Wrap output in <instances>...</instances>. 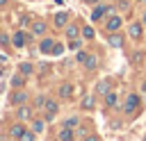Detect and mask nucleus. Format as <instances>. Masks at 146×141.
<instances>
[{"label": "nucleus", "mask_w": 146, "mask_h": 141, "mask_svg": "<svg viewBox=\"0 0 146 141\" xmlns=\"http://www.w3.org/2000/svg\"><path fill=\"white\" fill-rule=\"evenodd\" d=\"M137 107H139V96L130 93V96H128V100H125V105H123V111L128 114V111H135Z\"/></svg>", "instance_id": "obj_1"}, {"label": "nucleus", "mask_w": 146, "mask_h": 141, "mask_svg": "<svg viewBox=\"0 0 146 141\" xmlns=\"http://www.w3.org/2000/svg\"><path fill=\"white\" fill-rule=\"evenodd\" d=\"M25 132H27V130H25V127H23L21 123H14V125L9 127V136H11V139H21V136H23Z\"/></svg>", "instance_id": "obj_2"}, {"label": "nucleus", "mask_w": 146, "mask_h": 141, "mask_svg": "<svg viewBox=\"0 0 146 141\" xmlns=\"http://www.w3.org/2000/svg\"><path fill=\"white\" fill-rule=\"evenodd\" d=\"M107 11H112V9H110V7H105V5H98V7L91 11V20H100Z\"/></svg>", "instance_id": "obj_3"}, {"label": "nucleus", "mask_w": 146, "mask_h": 141, "mask_svg": "<svg viewBox=\"0 0 146 141\" xmlns=\"http://www.w3.org/2000/svg\"><path fill=\"white\" fill-rule=\"evenodd\" d=\"M107 43H110L112 48H121V45H123V36L116 34V32H112V34L107 36Z\"/></svg>", "instance_id": "obj_4"}, {"label": "nucleus", "mask_w": 146, "mask_h": 141, "mask_svg": "<svg viewBox=\"0 0 146 141\" xmlns=\"http://www.w3.org/2000/svg\"><path fill=\"white\" fill-rule=\"evenodd\" d=\"M39 50L46 52V55H52V50H55V41H52V39H43L41 45H39Z\"/></svg>", "instance_id": "obj_5"}, {"label": "nucleus", "mask_w": 146, "mask_h": 141, "mask_svg": "<svg viewBox=\"0 0 146 141\" xmlns=\"http://www.w3.org/2000/svg\"><path fill=\"white\" fill-rule=\"evenodd\" d=\"M30 116H32L30 107H23V105H21V107L16 109V118H18V121H30Z\"/></svg>", "instance_id": "obj_6"}, {"label": "nucleus", "mask_w": 146, "mask_h": 141, "mask_svg": "<svg viewBox=\"0 0 146 141\" xmlns=\"http://www.w3.org/2000/svg\"><path fill=\"white\" fill-rule=\"evenodd\" d=\"M119 27H121V18H119V16H110V18H107V30H110V32H116Z\"/></svg>", "instance_id": "obj_7"}, {"label": "nucleus", "mask_w": 146, "mask_h": 141, "mask_svg": "<svg viewBox=\"0 0 146 141\" xmlns=\"http://www.w3.org/2000/svg\"><path fill=\"white\" fill-rule=\"evenodd\" d=\"M43 32H46V23H43V20H34V23H32V34H34V36H41Z\"/></svg>", "instance_id": "obj_8"}, {"label": "nucleus", "mask_w": 146, "mask_h": 141, "mask_svg": "<svg viewBox=\"0 0 146 141\" xmlns=\"http://www.w3.org/2000/svg\"><path fill=\"white\" fill-rule=\"evenodd\" d=\"M73 139H75L73 127H64V130L59 132V141H73Z\"/></svg>", "instance_id": "obj_9"}, {"label": "nucleus", "mask_w": 146, "mask_h": 141, "mask_svg": "<svg viewBox=\"0 0 146 141\" xmlns=\"http://www.w3.org/2000/svg\"><path fill=\"white\" fill-rule=\"evenodd\" d=\"M128 32H130L132 39H141V23H132V25L128 27Z\"/></svg>", "instance_id": "obj_10"}, {"label": "nucleus", "mask_w": 146, "mask_h": 141, "mask_svg": "<svg viewBox=\"0 0 146 141\" xmlns=\"http://www.w3.org/2000/svg\"><path fill=\"white\" fill-rule=\"evenodd\" d=\"M11 43H14V48H23L25 45V34L18 30L16 34H14V39H11Z\"/></svg>", "instance_id": "obj_11"}, {"label": "nucleus", "mask_w": 146, "mask_h": 141, "mask_svg": "<svg viewBox=\"0 0 146 141\" xmlns=\"http://www.w3.org/2000/svg\"><path fill=\"white\" fill-rule=\"evenodd\" d=\"M66 23H68V14H66V11H59V14L55 16V25H57V27H64Z\"/></svg>", "instance_id": "obj_12"}, {"label": "nucleus", "mask_w": 146, "mask_h": 141, "mask_svg": "<svg viewBox=\"0 0 146 141\" xmlns=\"http://www.w3.org/2000/svg\"><path fill=\"white\" fill-rule=\"evenodd\" d=\"M59 96L62 98H71L73 96V84H62L59 86Z\"/></svg>", "instance_id": "obj_13"}, {"label": "nucleus", "mask_w": 146, "mask_h": 141, "mask_svg": "<svg viewBox=\"0 0 146 141\" xmlns=\"http://www.w3.org/2000/svg\"><path fill=\"white\" fill-rule=\"evenodd\" d=\"M25 100H27V96H25L23 91H16V93L11 96V102H14V105H23Z\"/></svg>", "instance_id": "obj_14"}, {"label": "nucleus", "mask_w": 146, "mask_h": 141, "mask_svg": "<svg viewBox=\"0 0 146 141\" xmlns=\"http://www.w3.org/2000/svg\"><path fill=\"white\" fill-rule=\"evenodd\" d=\"M55 114H57V105H55L52 100H48V102H46V116H48V118H52Z\"/></svg>", "instance_id": "obj_15"}, {"label": "nucleus", "mask_w": 146, "mask_h": 141, "mask_svg": "<svg viewBox=\"0 0 146 141\" xmlns=\"http://www.w3.org/2000/svg\"><path fill=\"white\" fill-rule=\"evenodd\" d=\"M78 34H80V32H78L75 25H68V27H66V36H68V39H78Z\"/></svg>", "instance_id": "obj_16"}, {"label": "nucleus", "mask_w": 146, "mask_h": 141, "mask_svg": "<svg viewBox=\"0 0 146 141\" xmlns=\"http://www.w3.org/2000/svg\"><path fill=\"white\" fill-rule=\"evenodd\" d=\"M82 107L84 109H94V96H84L82 98Z\"/></svg>", "instance_id": "obj_17"}, {"label": "nucleus", "mask_w": 146, "mask_h": 141, "mask_svg": "<svg viewBox=\"0 0 146 141\" xmlns=\"http://www.w3.org/2000/svg\"><path fill=\"white\" fill-rule=\"evenodd\" d=\"M105 102H107V107H114L116 105V93H107L105 96Z\"/></svg>", "instance_id": "obj_18"}, {"label": "nucleus", "mask_w": 146, "mask_h": 141, "mask_svg": "<svg viewBox=\"0 0 146 141\" xmlns=\"http://www.w3.org/2000/svg\"><path fill=\"white\" fill-rule=\"evenodd\" d=\"M78 121H80V118L71 116V118H66V121H64V127H75V125H78Z\"/></svg>", "instance_id": "obj_19"}, {"label": "nucleus", "mask_w": 146, "mask_h": 141, "mask_svg": "<svg viewBox=\"0 0 146 141\" xmlns=\"http://www.w3.org/2000/svg\"><path fill=\"white\" fill-rule=\"evenodd\" d=\"M82 36H84V39H94V30H91L89 25H87V27H82Z\"/></svg>", "instance_id": "obj_20"}, {"label": "nucleus", "mask_w": 146, "mask_h": 141, "mask_svg": "<svg viewBox=\"0 0 146 141\" xmlns=\"http://www.w3.org/2000/svg\"><path fill=\"white\" fill-rule=\"evenodd\" d=\"M84 66H87V68H96V57H89V55H87V59H84Z\"/></svg>", "instance_id": "obj_21"}, {"label": "nucleus", "mask_w": 146, "mask_h": 141, "mask_svg": "<svg viewBox=\"0 0 146 141\" xmlns=\"http://www.w3.org/2000/svg\"><path fill=\"white\" fill-rule=\"evenodd\" d=\"M32 130H34V132H41V130H43V121H39V118L32 121Z\"/></svg>", "instance_id": "obj_22"}, {"label": "nucleus", "mask_w": 146, "mask_h": 141, "mask_svg": "<svg viewBox=\"0 0 146 141\" xmlns=\"http://www.w3.org/2000/svg\"><path fill=\"white\" fill-rule=\"evenodd\" d=\"M21 73L23 75H30L32 73V64H21Z\"/></svg>", "instance_id": "obj_23"}, {"label": "nucleus", "mask_w": 146, "mask_h": 141, "mask_svg": "<svg viewBox=\"0 0 146 141\" xmlns=\"http://www.w3.org/2000/svg\"><path fill=\"white\" fill-rule=\"evenodd\" d=\"M34 134H36L34 130H32V132H25V134L21 136V141H34Z\"/></svg>", "instance_id": "obj_24"}, {"label": "nucleus", "mask_w": 146, "mask_h": 141, "mask_svg": "<svg viewBox=\"0 0 146 141\" xmlns=\"http://www.w3.org/2000/svg\"><path fill=\"white\" fill-rule=\"evenodd\" d=\"M11 86H16V89H18V86H23V77H21V75H16V77L11 80Z\"/></svg>", "instance_id": "obj_25"}, {"label": "nucleus", "mask_w": 146, "mask_h": 141, "mask_svg": "<svg viewBox=\"0 0 146 141\" xmlns=\"http://www.w3.org/2000/svg\"><path fill=\"white\" fill-rule=\"evenodd\" d=\"M68 48H71V50H78V48H80V41H78V39H71V41H68Z\"/></svg>", "instance_id": "obj_26"}, {"label": "nucleus", "mask_w": 146, "mask_h": 141, "mask_svg": "<svg viewBox=\"0 0 146 141\" xmlns=\"http://www.w3.org/2000/svg\"><path fill=\"white\" fill-rule=\"evenodd\" d=\"M62 50H64V45H62V43H55V50H52V55H62Z\"/></svg>", "instance_id": "obj_27"}, {"label": "nucleus", "mask_w": 146, "mask_h": 141, "mask_svg": "<svg viewBox=\"0 0 146 141\" xmlns=\"http://www.w3.org/2000/svg\"><path fill=\"white\" fill-rule=\"evenodd\" d=\"M84 59H87V52H78V61H82V64H84Z\"/></svg>", "instance_id": "obj_28"}, {"label": "nucleus", "mask_w": 146, "mask_h": 141, "mask_svg": "<svg viewBox=\"0 0 146 141\" xmlns=\"http://www.w3.org/2000/svg\"><path fill=\"white\" fill-rule=\"evenodd\" d=\"M98 91H103V93H105V91H107V82H103V84H98Z\"/></svg>", "instance_id": "obj_29"}, {"label": "nucleus", "mask_w": 146, "mask_h": 141, "mask_svg": "<svg viewBox=\"0 0 146 141\" xmlns=\"http://www.w3.org/2000/svg\"><path fill=\"white\" fill-rule=\"evenodd\" d=\"M87 5H96V2H100V0H84Z\"/></svg>", "instance_id": "obj_30"}, {"label": "nucleus", "mask_w": 146, "mask_h": 141, "mask_svg": "<svg viewBox=\"0 0 146 141\" xmlns=\"http://www.w3.org/2000/svg\"><path fill=\"white\" fill-rule=\"evenodd\" d=\"M141 23H146V11H144V14H141Z\"/></svg>", "instance_id": "obj_31"}, {"label": "nucleus", "mask_w": 146, "mask_h": 141, "mask_svg": "<svg viewBox=\"0 0 146 141\" xmlns=\"http://www.w3.org/2000/svg\"><path fill=\"white\" fill-rule=\"evenodd\" d=\"M141 91H144V93H146V82H144V84H141Z\"/></svg>", "instance_id": "obj_32"}, {"label": "nucleus", "mask_w": 146, "mask_h": 141, "mask_svg": "<svg viewBox=\"0 0 146 141\" xmlns=\"http://www.w3.org/2000/svg\"><path fill=\"white\" fill-rule=\"evenodd\" d=\"M87 141H96V139H94V136H91V139H87Z\"/></svg>", "instance_id": "obj_33"}, {"label": "nucleus", "mask_w": 146, "mask_h": 141, "mask_svg": "<svg viewBox=\"0 0 146 141\" xmlns=\"http://www.w3.org/2000/svg\"><path fill=\"white\" fill-rule=\"evenodd\" d=\"M7 141H18V139H7Z\"/></svg>", "instance_id": "obj_34"}, {"label": "nucleus", "mask_w": 146, "mask_h": 141, "mask_svg": "<svg viewBox=\"0 0 146 141\" xmlns=\"http://www.w3.org/2000/svg\"><path fill=\"white\" fill-rule=\"evenodd\" d=\"M144 141H146V136H144Z\"/></svg>", "instance_id": "obj_35"}]
</instances>
